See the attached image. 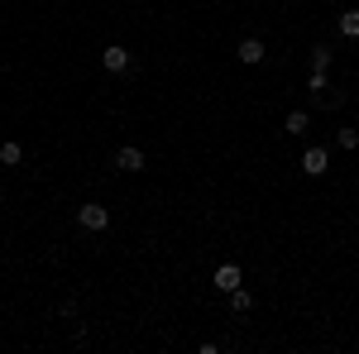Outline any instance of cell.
Here are the masks:
<instances>
[{"label":"cell","instance_id":"8fae6325","mask_svg":"<svg viewBox=\"0 0 359 354\" xmlns=\"http://www.w3.org/2000/svg\"><path fill=\"white\" fill-rule=\"evenodd\" d=\"M249 306H254V297H249L245 287H235V292H230V311H240V316H245Z\"/></svg>","mask_w":359,"mask_h":354},{"label":"cell","instance_id":"6da1fadb","mask_svg":"<svg viewBox=\"0 0 359 354\" xmlns=\"http://www.w3.org/2000/svg\"><path fill=\"white\" fill-rule=\"evenodd\" d=\"M77 225H82V230H106V225H111V211L96 206V201H86L82 211H77Z\"/></svg>","mask_w":359,"mask_h":354},{"label":"cell","instance_id":"9c48e42d","mask_svg":"<svg viewBox=\"0 0 359 354\" xmlns=\"http://www.w3.org/2000/svg\"><path fill=\"white\" fill-rule=\"evenodd\" d=\"M340 34H345V39H359V10H345V15H340Z\"/></svg>","mask_w":359,"mask_h":354},{"label":"cell","instance_id":"7c38bea8","mask_svg":"<svg viewBox=\"0 0 359 354\" xmlns=\"http://www.w3.org/2000/svg\"><path fill=\"white\" fill-rule=\"evenodd\" d=\"M306 91H311V96L321 101V91H331V82H326V72H311V77H306Z\"/></svg>","mask_w":359,"mask_h":354},{"label":"cell","instance_id":"52a82bcc","mask_svg":"<svg viewBox=\"0 0 359 354\" xmlns=\"http://www.w3.org/2000/svg\"><path fill=\"white\" fill-rule=\"evenodd\" d=\"M306 130H311V115H306V110H287L283 135H306Z\"/></svg>","mask_w":359,"mask_h":354},{"label":"cell","instance_id":"5b68a950","mask_svg":"<svg viewBox=\"0 0 359 354\" xmlns=\"http://www.w3.org/2000/svg\"><path fill=\"white\" fill-rule=\"evenodd\" d=\"M264 57H269L264 39H240V62H245V67H259Z\"/></svg>","mask_w":359,"mask_h":354},{"label":"cell","instance_id":"277c9868","mask_svg":"<svg viewBox=\"0 0 359 354\" xmlns=\"http://www.w3.org/2000/svg\"><path fill=\"white\" fill-rule=\"evenodd\" d=\"M216 287H221V292L245 287V273H240V264H221V268H216Z\"/></svg>","mask_w":359,"mask_h":354},{"label":"cell","instance_id":"30bf717a","mask_svg":"<svg viewBox=\"0 0 359 354\" xmlns=\"http://www.w3.org/2000/svg\"><path fill=\"white\" fill-rule=\"evenodd\" d=\"M326 67H331V48L316 43V48H311V72H326Z\"/></svg>","mask_w":359,"mask_h":354},{"label":"cell","instance_id":"4fadbf2b","mask_svg":"<svg viewBox=\"0 0 359 354\" xmlns=\"http://www.w3.org/2000/svg\"><path fill=\"white\" fill-rule=\"evenodd\" d=\"M335 144H340V149H359V130H340Z\"/></svg>","mask_w":359,"mask_h":354},{"label":"cell","instance_id":"ba28073f","mask_svg":"<svg viewBox=\"0 0 359 354\" xmlns=\"http://www.w3.org/2000/svg\"><path fill=\"white\" fill-rule=\"evenodd\" d=\"M0 163H5V168H20V163H25V149H20L15 139H5V144H0Z\"/></svg>","mask_w":359,"mask_h":354},{"label":"cell","instance_id":"7a4b0ae2","mask_svg":"<svg viewBox=\"0 0 359 354\" xmlns=\"http://www.w3.org/2000/svg\"><path fill=\"white\" fill-rule=\"evenodd\" d=\"M302 172L306 177H326V172H331V154H326V149H306L302 154Z\"/></svg>","mask_w":359,"mask_h":354},{"label":"cell","instance_id":"5bb4252c","mask_svg":"<svg viewBox=\"0 0 359 354\" xmlns=\"http://www.w3.org/2000/svg\"><path fill=\"white\" fill-rule=\"evenodd\" d=\"M0 201H5V191H0Z\"/></svg>","mask_w":359,"mask_h":354},{"label":"cell","instance_id":"3957f363","mask_svg":"<svg viewBox=\"0 0 359 354\" xmlns=\"http://www.w3.org/2000/svg\"><path fill=\"white\" fill-rule=\"evenodd\" d=\"M144 163H149V158H144V149H135V144H125V149L115 154V168H120V172H144Z\"/></svg>","mask_w":359,"mask_h":354},{"label":"cell","instance_id":"8992f818","mask_svg":"<svg viewBox=\"0 0 359 354\" xmlns=\"http://www.w3.org/2000/svg\"><path fill=\"white\" fill-rule=\"evenodd\" d=\"M101 62H106V72H125V67H130V48H125V43H111V48L101 53Z\"/></svg>","mask_w":359,"mask_h":354}]
</instances>
